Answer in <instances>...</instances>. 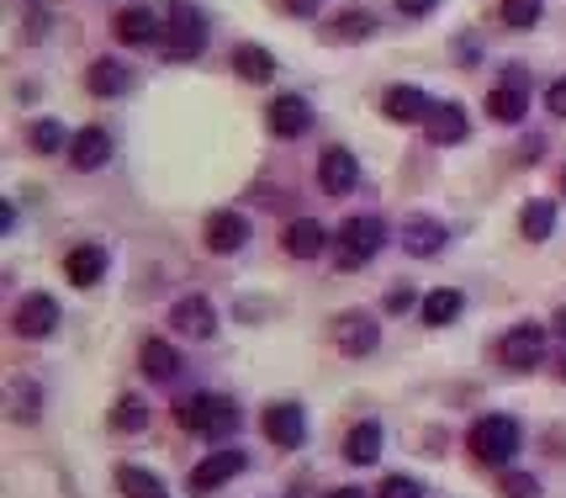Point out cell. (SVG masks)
Here are the masks:
<instances>
[{
	"mask_svg": "<svg viewBox=\"0 0 566 498\" xmlns=\"http://www.w3.org/2000/svg\"><path fill=\"white\" fill-rule=\"evenodd\" d=\"M175 424L186 429V435H197V440H233L239 429H244V408L228 398V393H191V398L175 403Z\"/></svg>",
	"mask_w": 566,
	"mask_h": 498,
	"instance_id": "6da1fadb",
	"label": "cell"
},
{
	"mask_svg": "<svg viewBox=\"0 0 566 498\" xmlns=\"http://www.w3.org/2000/svg\"><path fill=\"white\" fill-rule=\"evenodd\" d=\"M467 450H471V461L503 473V467H514V456L524 450V429H518L514 414H482L467 429Z\"/></svg>",
	"mask_w": 566,
	"mask_h": 498,
	"instance_id": "7a4b0ae2",
	"label": "cell"
},
{
	"mask_svg": "<svg viewBox=\"0 0 566 498\" xmlns=\"http://www.w3.org/2000/svg\"><path fill=\"white\" fill-rule=\"evenodd\" d=\"M387 249V224L376 212H355L345 224L334 228V271L355 276L360 266H370L376 255Z\"/></svg>",
	"mask_w": 566,
	"mask_h": 498,
	"instance_id": "3957f363",
	"label": "cell"
},
{
	"mask_svg": "<svg viewBox=\"0 0 566 498\" xmlns=\"http://www.w3.org/2000/svg\"><path fill=\"white\" fill-rule=\"evenodd\" d=\"M165 59L175 64H191L201 49H207V17H201L197 6H186V0H175L170 11H165Z\"/></svg>",
	"mask_w": 566,
	"mask_h": 498,
	"instance_id": "277c9868",
	"label": "cell"
},
{
	"mask_svg": "<svg viewBox=\"0 0 566 498\" xmlns=\"http://www.w3.org/2000/svg\"><path fill=\"white\" fill-rule=\"evenodd\" d=\"M488 117L503 127H518L530 117V70H524V64H509L503 80L488 91Z\"/></svg>",
	"mask_w": 566,
	"mask_h": 498,
	"instance_id": "5b68a950",
	"label": "cell"
},
{
	"mask_svg": "<svg viewBox=\"0 0 566 498\" xmlns=\"http://www.w3.org/2000/svg\"><path fill=\"white\" fill-rule=\"evenodd\" d=\"M334 350L345 355V361H366L381 350V324H376V313L366 308H345L339 319H334Z\"/></svg>",
	"mask_w": 566,
	"mask_h": 498,
	"instance_id": "8992f818",
	"label": "cell"
},
{
	"mask_svg": "<svg viewBox=\"0 0 566 498\" xmlns=\"http://www.w3.org/2000/svg\"><path fill=\"white\" fill-rule=\"evenodd\" d=\"M249 473V456L239 446H218V450H207L197 467H191V494L207 498V494H218V488H228L233 477H244Z\"/></svg>",
	"mask_w": 566,
	"mask_h": 498,
	"instance_id": "52a82bcc",
	"label": "cell"
},
{
	"mask_svg": "<svg viewBox=\"0 0 566 498\" xmlns=\"http://www.w3.org/2000/svg\"><path fill=\"white\" fill-rule=\"evenodd\" d=\"M260 435L271 440L275 450H302L307 446V408L296 398H281L260 414Z\"/></svg>",
	"mask_w": 566,
	"mask_h": 498,
	"instance_id": "ba28073f",
	"label": "cell"
},
{
	"mask_svg": "<svg viewBox=\"0 0 566 498\" xmlns=\"http://www.w3.org/2000/svg\"><path fill=\"white\" fill-rule=\"evenodd\" d=\"M497 366H503V372H535V366H545V329L514 324L497 340Z\"/></svg>",
	"mask_w": 566,
	"mask_h": 498,
	"instance_id": "9c48e42d",
	"label": "cell"
},
{
	"mask_svg": "<svg viewBox=\"0 0 566 498\" xmlns=\"http://www.w3.org/2000/svg\"><path fill=\"white\" fill-rule=\"evenodd\" d=\"M254 239V228L239 207H218V212H207V228H201V245L207 255H239V249Z\"/></svg>",
	"mask_w": 566,
	"mask_h": 498,
	"instance_id": "30bf717a",
	"label": "cell"
},
{
	"mask_svg": "<svg viewBox=\"0 0 566 498\" xmlns=\"http://www.w3.org/2000/svg\"><path fill=\"white\" fill-rule=\"evenodd\" d=\"M170 329L180 340H212L218 334V308L207 292H186L170 302Z\"/></svg>",
	"mask_w": 566,
	"mask_h": 498,
	"instance_id": "8fae6325",
	"label": "cell"
},
{
	"mask_svg": "<svg viewBox=\"0 0 566 498\" xmlns=\"http://www.w3.org/2000/svg\"><path fill=\"white\" fill-rule=\"evenodd\" d=\"M318 191L323 197H349L360 191V159L345 149V144H328L318 154Z\"/></svg>",
	"mask_w": 566,
	"mask_h": 498,
	"instance_id": "7c38bea8",
	"label": "cell"
},
{
	"mask_svg": "<svg viewBox=\"0 0 566 498\" xmlns=\"http://www.w3.org/2000/svg\"><path fill=\"white\" fill-rule=\"evenodd\" d=\"M106 271H112V249L106 245H74L70 255H64V281H70L74 292H91V287H101L106 281Z\"/></svg>",
	"mask_w": 566,
	"mask_h": 498,
	"instance_id": "4fadbf2b",
	"label": "cell"
},
{
	"mask_svg": "<svg viewBox=\"0 0 566 498\" xmlns=\"http://www.w3.org/2000/svg\"><path fill=\"white\" fill-rule=\"evenodd\" d=\"M11 329L22 340H49L53 329H59V298L53 292H27L17 302V313H11Z\"/></svg>",
	"mask_w": 566,
	"mask_h": 498,
	"instance_id": "5bb4252c",
	"label": "cell"
},
{
	"mask_svg": "<svg viewBox=\"0 0 566 498\" xmlns=\"http://www.w3.org/2000/svg\"><path fill=\"white\" fill-rule=\"evenodd\" d=\"M423 138L434 144V149H455V144H467L471 138V117L461 101H434V112L423 117Z\"/></svg>",
	"mask_w": 566,
	"mask_h": 498,
	"instance_id": "9a60e30c",
	"label": "cell"
},
{
	"mask_svg": "<svg viewBox=\"0 0 566 498\" xmlns=\"http://www.w3.org/2000/svg\"><path fill=\"white\" fill-rule=\"evenodd\" d=\"M112 38H117L123 49H154V43L165 38V22H159L148 6H123V11L112 17Z\"/></svg>",
	"mask_w": 566,
	"mask_h": 498,
	"instance_id": "2e32d148",
	"label": "cell"
},
{
	"mask_svg": "<svg viewBox=\"0 0 566 498\" xmlns=\"http://www.w3.org/2000/svg\"><path fill=\"white\" fill-rule=\"evenodd\" d=\"M265 127H271L281 144H296L302 133H313V101L307 96H275L271 112H265Z\"/></svg>",
	"mask_w": 566,
	"mask_h": 498,
	"instance_id": "e0dca14e",
	"label": "cell"
},
{
	"mask_svg": "<svg viewBox=\"0 0 566 498\" xmlns=\"http://www.w3.org/2000/svg\"><path fill=\"white\" fill-rule=\"evenodd\" d=\"M112 154H117V144H112V127H101V123H91V127H80L70 138V165L74 170H101V165H112Z\"/></svg>",
	"mask_w": 566,
	"mask_h": 498,
	"instance_id": "ac0fdd59",
	"label": "cell"
},
{
	"mask_svg": "<svg viewBox=\"0 0 566 498\" xmlns=\"http://www.w3.org/2000/svg\"><path fill=\"white\" fill-rule=\"evenodd\" d=\"M138 372H144L154 387H165V382L180 376V350H175L165 334H148L144 345H138Z\"/></svg>",
	"mask_w": 566,
	"mask_h": 498,
	"instance_id": "d6986e66",
	"label": "cell"
},
{
	"mask_svg": "<svg viewBox=\"0 0 566 498\" xmlns=\"http://www.w3.org/2000/svg\"><path fill=\"white\" fill-rule=\"evenodd\" d=\"M444 245H450V228L440 224V218H408L402 224V249L413 255V260H434V255H444Z\"/></svg>",
	"mask_w": 566,
	"mask_h": 498,
	"instance_id": "ffe728a7",
	"label": "cell"
},
{
	"mask_svg": "<svg viewBox=\"0 0 566 498\" xmlns=\"http://www.w3.org/2000/svg\"><path fill=\"white\" fill-rule=\"evenodd\" d=\"M281 249H286L292 260H318L323 249H328V224H318V218H292V224L281 228Z\"/></svg>",
	"mask_w": 566,
	"mask_h": 498,
	"instance_id": "44dd1931",
	"label": "cell"
},
{
	"mask_svg": "<svg viewBox=\"0 0 566 498\" xmlns=\"http://www.w3.org/2000/svg\"><path fill=\"white\" fill-rule=\"evenodd\" d=\"M381 446H387V429L376 419H355L345 429V461L349 467H376V461H381Z\"/></svg>",
	"mask_w": 566,
	"mask_h": 498,
	"instance_id": "7402d4cb",
	"label": "cell"
},
{
	"mask_svg": "<svg viewBox=\"0 0 566 498\" xmlns=\"http://www.w3.org/2000/svg\"><path fill=\"white\" fill-rule=\"evenodd\" d=\"M434 112V96H423L419 85H387L381 91V117L392 123H423Z\"/></svg>",
	"mask_w": 566,
	"mask_h": 498,
	"instance_id": "603a6c76",
	"label": "cell"
},
{
	"mask_svg": "<svg viewBox=\"0 0 566 498\" xmlns=\"http://www.w3.org/2000/svg\"><path fill=\"white\" fill-rule=\"evenodd\" d=\"M461 313H467V292H461V287H434V292H423V302H419V319L429 329H450Z\"/></svg>",
	"mask_w": 566,
	"mask_h": 498,
	"instance_id": "cb8c5ba5",
	"label": "cell"
},
{
	"mask_svg": "<svg viewBox=\"0 0 566 498\" xmlns=\"http://www.w3.org/2000/svg\"><path fill=\"white\" fill-rule=\"evenodd\" d=\"M323 38H328V43H366V38H376V11H366V6H345L334 22L323 27Z\"/></svg>",
	"mask_w": 566,
	"mask_h": 498,
	"instance_id": "d4e9b609",
	"label": "cell"
},
{
	"mask_svg": "<svg viewBox=\"0 0 566 498\" xmlns=\"http://www.w3.org/2000/svg\"><path fill=\"white\" fill-rule=\"evenodd\" d=\"M518 234H524V245H545L551 234H556V201L551 197H530L518 207Z\"/></svg>",
	"mask_w": 566,
	"mask_h": 498,
	"instance_id": "484cf974",
	"label": "cell"
},
{
	"mask_svg": "<svg viewBox=\"0 0 566 498\" xmlns=\"http://www.w3.org/2000/svg\"><path fill=\"white\" fill-rule=\"evenodd\" d=\"M127 64L123 59H96V64H91V70H85V91H91V96L96 101H112V96H123L127 91Z\"/></svg>",
	"mask_w": 566,
	"mask_h": 498,
	"instance_id": "4316f807",
	"label": "cell"
},
{
	"mask_svg": "<svg viewBox=\"0 0 566 498\" xmlns=\"http://www.w3.org/2000/svg\"><path fill=\"white\" fill-rule=\"evenodd\" d=\"M233 75L249 80V85H265V80H275V53L260 49V43H239L233 49Z\"/></svg>",
	"mask_w": 566,
	"mask_h": 498,
	"instance_id": "83f0119b",
	"label": "cell"
},
{
	"mask_svg": "<svg viewBox=\"0 0 566 498\" xmlns=\"http://www.w3.org/2000/svg\"><path fill=\"white\" fill-rule=\"evenodd\" d=\"M70 127L59 123V117H38V123L27 127V144H32V154H70Z\"/></svg>",
	"mask_w": 566,
	"mask_h": 498,
	"instance_id": "f1b7e54d",
	"label": "cell"
},
{
	"mask_svg": "<svg viewBox=\"0 0 566 498\" xmlns=\"http://www.w3.org/2000/svg\"><path fill=\"white\" fill-rule=\"evenodd\" d=\"M117 488H123V498H170L159 477L148 473V467H133V461L117 467Z\"/></svg>",
	"mask_w": 566,
	"mask_h": 498,
	"instance_id": "f546056e",
	"label": "cell"
},
{
	"mask_svg": "<svg viewBox=\"0 0 566 498\" xmlns=\"http://www.w3.org/2000/svg\"><path fill=\"white\" fill-rule=\"evenodd\" d=\"M112 429H123V435H144L148 429V403L138 393H123V398L112 403Z\"/></svg>",
	"mask_w": 566,
	"mask_h": 498,
	"instance_id": "4dcf8cb0",
	"label": "cell"
},
{
	"mask_svg": "<svg viewBox=\"0 0 566 498\" xmlns=\"http://www.w3.org/2000/svg\"><path fill=\"white\" fill-rule=\"evenodd\" d=\"M497 498H545V483L535 473L503 467V473H497Z\"/></svg>",
	"mask_w": 566,
	"mask_h": 498,
	"instance_id": "1f68e13d",
	"label": "cell"
},
{
	"mask_svg": "<svg viewBox=\"0 0 566 498\" xmlns=\"http://www.w3.org/2000/svg\"><path fill=\"white\" fill-rule=\"evenodd\" d=\"M497 17H503V27H514V32H530L545 17V0H497Z\"/></svg>",
	"mask_w": 566,
	"mask_h": 498,
	"instance_id": "d6a6232c",
	"label": "cell"
},
{
	"mask_svg": "<svg viewBox=\"0 0 566 498\" xmlns=\"http://www.w3.org/2000/svg\"><path fill=\"white\" fill-rule=\"evenodd\" d=\"M376 498H423V483L408 473H392V477L376 483Z\"/></svg>",
	"mask_w": 566,
	"mask_h": 498,
	"instance_id": "836d02e7",
	"label": "cell"
},
{
	"mask_svg": "<svg viewBox=\"0 0 566 498\" xmlns=\"http://www.w3.org/2000/svg\"><path fill=\"white\" fill-rule=\"evenodd\" d=\"M17 419H22V424L43 419V387H32V382H17Z\"/></svg>",
	"mask_w": 566,
	"mask_h": 498,
	"instance_id": "e575fe53",
	"label": "cell"
},
{
	"mask_svg": "<svg viewBox=\"0 0 566 498\" xmlns=\"http://www.w3.org/2000/svg\"><path fill=\"white\" fill-rule=\"evenodd\" d=\"M419 302H423V298H413L408 287H392V292H387V302H381V313H392V319H402V313H413Z\"/></svg>",
	"mask_w": 566,
	"mask_h": 498,
	"instance_id": "d590c367",
	"label": "cell"
},
{
	"mask_svg": "<svg viewBox=\"0 0 566 498\" xmlns=\"http://www.w3.org/2000/svg\"><path fill=\"white\" fill-rule=\"evenodd\" d=\"M545 106H551V117H562L566 123V75L545 85Z\"/></svg>",
	"mask_w": 566,
	"mask_h": 498,
	"instance_id": "8d00e7d4",
	"label": "cell"
},
{
	"mask_svg": "<svg viewBox=\"0 0 566 498\" xmlns=\"http://www.w3.org/2000/svg\"><path fill=\"white\" fill-rule=\"evenodd\" d=\"M397 11H402V17H413V22H419V17H434V11H440V0H392Z\"/></svg>",
	"mask_w": 566,
	"mask_h": 498,
	"instance_id": "74e56055",
	"label": "cell"
},
{
	"mask_svg": "<svg viewBox=\"0 0 566 498\" xmlns=\"http://www.w3.org/2000/svg\"><path fill=\"white\" fill-rule=\"evenodd\" d=\"M541 154H545V138H541V133H535V138H524V149H518L514 159H518V165H535Z\"/></svg>",
	"mask_w": 566,
	"mask_h": 498,
	"instance_id": "f35d334b",
	"label": "cell"
},
{
	"mask_svg": "<svg viewBox=\"0 0 566 498\" xmlns=\"http://www.w3.org/2000/svg\"><path fill=\"white\" fill-rule=\"evenodd\" d=\"M11 228H17V201L6 197L0 201V234H11Z\"/></svg>",
	"mask_w": 566,
	"mask_h": 498,
	"instance_id": "ab89813d",
	"label": "cell"
},
{
	"mask_svg": "<svg viewBox=\"0 0 566 498\" xmlns=\"http://www.w3.org/2000/svg\"><path fill=\"white\" fill-rule=\"evenodd\" d=\"M286 6H292V17H318L323 0H286Z\"/></svg>",
	"mask_w": 566,
	"mask_h": 498,
	"instance_id": "60d3db41",
	"label": "cell"
},
{
	"mask_svg": "<svg viewBox=\"0 0 566 498\" xmlns=\"http://www.w3.org/2000/svg\"><path fill=\"white\" fill-rule=\"evenodd\" d=\"M551 334H556V340H562V345H566V302H562V308H556V313H551Z\"/></svg>",
	"mask_w": 566,
	"mask_h": 498,
	"instance_id": "b9f144b4",
	"label": "cell"
},
{
	"mask_svg": "<svg viewBox=\"0 0 566 498\" xmlns=\"http://www.w3.org/2000/svg\"><path fill=\"white\" fill-rule=\"evenodd\" d=\"M323 498H370L366 488H355V483H345V488H334V494H323Z\"/></svg>",
	"mask_w": 566,
	"mask_h": 498,
	"instance_id": "7bdbcfd3",
	"label": "cell"
},
{
	"mask_svg": "<svg viewBox=\"0 0 566 498\" xmlns=\"http://www.w3.org/2000/svg\"><path fill=\"white\" fill-rule=\"evenodd\" d=\"M551 372H556V376L566 382V345H562V355H551Z\"/></svg>",
	"mask_w": 566,
	"mask_h": 498,
	"instance_id": "ee69618b",
	"label": "cell"
},
{
	"mask_svg": "<svg viewBox=\"0 0 566 498\" xmlns=\"http://www.w3.org/2000/svg\"><path fill=\"white\" fill-rule=\"evenodd\" d=\"M562 197H566V170H562Z\"/></svg>",
	"mask_w": 566,
	"mask_h": 498,
	"instance_id": "f6af8a7d",
	"label": "cell"
}]
</instances>
